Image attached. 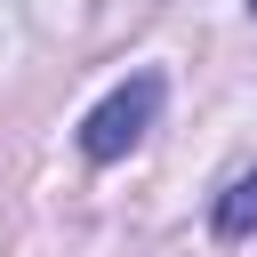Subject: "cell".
I'll list each match as a JSON object with an SVG mask.
<instances>
[{
	"mask_svg": "<svg viewBox=\"0 0 257 257\" xmlns=\"http://www.w3.org/2000/svg\"><path fill=\"white\" fill-rule=\"evenodd\" d=\"M153 112H161V72H128V80L80 120V153H88V161H120V153L153 128Z\"/></svg>",
	"mask_w": 257,
	"mask_h": 257,
	"instance_id": "1",
	"label": "cell"
},
{
	"mask_svg": "<svg viewBox=\"0 0 257 257\" xmlns=\"http://www.w3.org/2000/svg\"><path fill=\"white\" fill-rule=\"evenodd\" d=\"M249 233H257V169L233 177L225 201H217V241H249Z\"/></svg>",
	"mask_w": 257,
	"mask_h": 257,
	"instance_id": "2",
	"label": "cell"
},
{
	"mask_svg": "<svg viewBox=\"0 0 257 257\" xmlns=\"http://www.w3.org/2000/svg\"><path fill=\"white\" fill-rule=\"evenodd\" d=\"M249 16H257V0H249Z\"/></svg>",
	"mask_w": 257,
	"mask_h": 257,
	"instance_id": "3",
	"label": "cell"
}]
</instances>
